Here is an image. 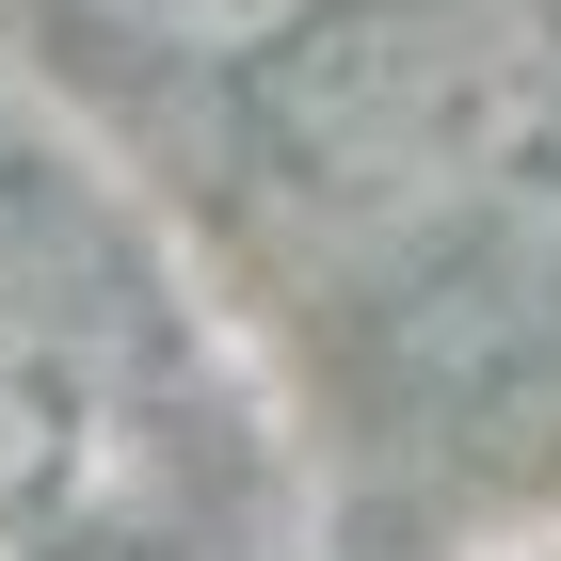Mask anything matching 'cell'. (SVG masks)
I'll list each match as a JSON object with an SVG mask.
<instances>
[{
    "mask_svg": "<svg viewBox=\"0 0 561 561\" xmlns=\"http://www.w3.org/2000/svg\"><path fill=\"white\" fill-rule=\"evenodd\" d=\"M273 145L337 193H561V0H353L273 48Z\"/></svg>",
    "mask_w": 561,
    "mask_h": 561,
    "instance_id": "cell-1",
    "label": "cell"
},
{
    "mask_svg": "<svg viewBox=\"0 0 561 561\" xmlns=\"http://www.w3.org/2000/svg\"><path fill=\"white\" fill-rule=\"evenodd\" d=\"M81 16L129 48H176V65H273L321 0H81Z\"/></svg>",
    "mask_w": 561,
    "mask_h": 561,
    "instance_id": "cell-2",
    "label": "cell"
}]
</instances>
